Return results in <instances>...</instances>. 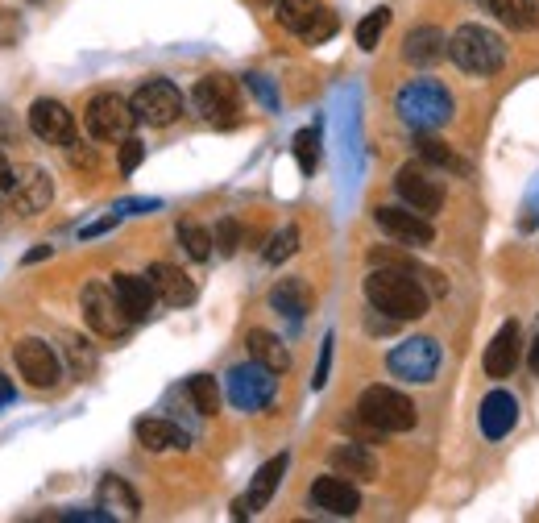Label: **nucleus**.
<instances>
[{"mask_svg": "<svg viewBox=\"0 0 539 523\" xmlns=\"http://www.w3.org/2000/svg\"><path fill=\"white\" fill-rule=\"evenodd\" d=\"M67 353H71V366H75V374L79 378H88L92 374V366H96V357H92V349H88V341H67Z\"/></svg>", "mask_w": 539, "mask_h": 523, "instance_id": "4c0bfd02", "label": "nucleus"}, {"mask_svg": "<svg viewBox=\"0 0 539 523\" xmlns=\"http://www.w3.org/2000/svg\"><path fill=\"white\" fill-rule=\"evenodd\" d=\"M133 113L137 121H146L154 129H166L183 117V92L170 84V79H146L137 92H133Z\"/></svg>", "mask_w": 539, "mask_h": 523, "instance_id": "9d476101", "label": "nucleus"}, {"mask_svg": "<svg viewBox=\"0 0 539 523\" xmlns=\"http://www.w3.org/2000/svg\"><path fill=\"white\" fill-rule=\"evenodd\" d=\"M30 129L34 137L50 146H71L75 142V117L67 113L63 100H34L30 104Z\"/></svg>", "mask_w": 539, "mask_h": 523, "instance_id": "2eb2a0df", "label": "nucleus"}, {"mask_svg": "<svg viewBox=\"0 0 539 523\" xmlns=\"http://www.w3.org/2000/svg\"><path fill=\"white\" fill-rule=\"evenodd\" d=\"M440 341L432 337H407L403 345H394L386 357V370L403 382H432L440 370Z\"/></svg>", "mask_w": 539, "mask_h": 523, "instance_id": "1a4fd4ad", "label": "nucleus"}, {"mask_svg": "<svg viewBox=\"0 0 539 523\" xmlns=\"http://www.w3.org/2000/svg\"><path fill=\"white\" fill-rule=\"evenodd\" d=\"M50 200H54L50 175L38 171V167H25V171L17 175V183H13V208H17L21 216H38V212H46Z\"/></svg>", "mask_w": 539, "mask_h": 523, "instance_id": "aec40b11", "label": "nucleus"}, {"mask_svg": "<svg viewBox=\"0 0 539 523\" xmlns=\"http://www.w3.org/2000/svg\"><path fill=\"white\" fill-rule=\"evenodd\" d=\"M527 366H531V374L539 378V337H535V345H531V357H527Z\"/></svg>", "mask_w": 539, "mask_h": 523, "instance_id": "de8ad7c7", "label": "nucleus"}, {"mask_svg": "<svg viewBox=\"0 0 539 523\" xmlns=\"http://www.w3.org/2000/svg\"><path fill=\"white\" fill-rule=\"evenodd\" d=\"M394 191L403 196L407 208H415L423 216H436L444 208V183L432 179V171L419 167V162H407V167L394 175Z\"/></svg>", "mask_w": 539, "mask_h": 523, "instance_id": "f8f14e48", "label": "nucleus"}, {"mask_svg": "<svg viewBox=\"0 0 539 523\" xmlns=\"http://www.w3.org/2000/svg\"><path fill=\"white\" fill-rule=\"evenodd\" d=\"M67 150H71V162H75V167H88V171L96 167V150H92V146H79V142H71Z\"/></svg>", "mask_w": 539, "mask_h": 523, "instance_id": "37998d69", "label": "nucleus"}, {"mask_svg": "<svg viewBox=\"0 0 539 523\" xmlns=\"http://www.w3.org/2000/svg\"><path fill=\"white\" fill-rule=\"evenodd\" d=\"M295 162H299L303 175H311L320 167V129H299L295 133Z\"/></svg>", "mask_w": 539, "mask_h": 523, "instance_id": "473e14b6", "label": "nucleus"}, {"mask_svg": "<svg viewBox=\"0 0 539 523\" xmlns=\"http://www.w3.org/2000/svg\"><path fill=\"white\" fill-rule=\"evenodd\" d=\"M146 279H150L154 295L162 299L166 308H187V304H195V283L187 279V274H183L179 266H170V262H154V266L146 270Z\"/></svg>", "mask_w": 539, "mask_h": 523, "instance_id": "a211bd4d", "label": "nucleus"}, {"mask_svg": "<svg viewBox=\"0 0 539 523\" xmlns=\"http://www.w3.org/2000/svg\"><path fill=\"white\" fill-rule=\"evenodd\" d=\"M295 250H299V229H295V225H287L282 233H274V241L266 245V262H270V266H278V262H287Z\"/></svg>", "mask_w": 539, "mask_h": 523, "instance_id": "f704fd0d", "label": "nucleus"}, {"mask_svg": "<svg viewBox=\"0 0 539 523\" xmlns=\"http://www.w3.org/2000/svg\"><path fill=\"white\" fill-rule=\"evenodd\" d=\"M448 54L465 75H494L506 63V42L494 30H486V25H461L448 38Z\"/></svg>", "mask_w": 539, "mask_h": 523, "instance_id": "7ed1b4c3", "label": "nucleus"}, {"mask_svg": "<svg viewBox=\"0 0 539 523\" xmlns=\"http://www.w3.org/2000/svg\"><path fill=\"white\" fill-rule=\"evenodd\" d=\"M191 104L216 129H233L241 121V92H237V79L229 75H204L191 88Z\"/></svg>", "mask_w": 539, "mask_h": 523, "instance_id": "39448f33", "label": "nucleus"}, {"mask_svg": "<svg viewBox=\"0 0 539 523\" xmlns=\"http://www.w3.org/2000/svg\"><path fill=\"white\" fill-rule=\"evenodd\" d=\"M141 158H146V146H141L137 137H125V142H121V154H117L121 175H133V171L141 167Z\"/></svg>", "mask_w": 539, "mask_h": 523, "instance_id": "58836bf2", "label": "nucleus"}, {"mask_svg": "<svg viewBox=\"0 0 539 523\" xmlns=\"http://www.w3.org/2000/svg\"><path fill=\"white\" fill-rule=\"evenodd\" d=\"M179 245L195 258V262H208L212 258V233L204 225H195V220H179Z\"/></svg>", "mask_w": 539, "mask_h": 523, "instance_id": "7c9ffc66", "label": "nucleus"}, {"mask_svg": "<svg viewBox=\"0 0 539 523\" xmlns=\"http://www.w3.org/2000/svg\"><path fill=\"white\" fill-rule=\"evenodd\" d=\"M245 345H249V357H253V362L270 366L274 374L291 370V353H287V345H282L274 333H266V328H253V333L245 337Z\"/></svg>", "mask_w": 539, "mask_h": 523, "instance_id": "bb28decb", "label": "nucleus"}, {"mask_svg": "<svg viewBox=\"0 0 539 523\" xmlns=\"http://www.w3.org/2000/svg\"><path fill=\"white\" fill-rule=\"evenodd\" d=\"M245 88H249L253 96H258V100L270 108V113H278V92L266 84V75H245Z\"/></svg>", "mask_w": 539, "mask_h": 523, "instance_id": "ea45409f", "label": "nucleus"}, {"mask_svg": "<svg viewBox=\"0 0 539 523\" xmlns=\"http://www.w3.org/2000/svg\"><path fill=\"white\" fill-rule=\"evenodd\" d=\"M515 366H519V320H506L494 333V341L486 345L481 370H486V378H510Z\"/></svg>", "mask_w": 539, "mask_h": 523, "instance_id": "f3484780", "label": "nucleus"}, {"mask_svg": "<svg viewBox=\"0 0 539 523\" xmlns=\"http://www.w3.org/2000/svg\"><path fill=\"white\" fill-rule=\"evenodd\" d=\"M212 241H216V250H220V258H233L237 250H241V225L233 216H224L220 225H216V233H212Z\"/></svg>", "mask_w": 539, "mask_h": 523, "instance_id": "c9c22d12", "label": "nucleus"}, {"mask_svg": "<svg viewBox=\"0 0 539 523\" xmlns=\"http://www.w3.org/2000/svg\"><path fill=\"white\" fill-rule=\"evenodd\" d=\"M307 499H311V507H316V511H328L336 519H349V515L361 511V490L345 474L316 478V482H311V490H307Z\"/></svg>", "mask_w": 539, "mask_h": 523, "instance_id": "4468645a", "label": "nucleus"}, {"mask_svg": "<svg viewBox=\"0 0 539 523\" xmlns=\"http://www.w3.org/2000/svg\"><path fill=\"white\" fill-rule=\"evenodd\" d=\"M17 183V171H13V162L5 158V150H0V191H13Z\"/></svg>", "mask_w": 539, "mask_h": 523, "instance_id": "a18cd8bd", "label": "nucleus"}, {"mask_svg": "<svg viewBox=\"0 0 539 523\" xmlns=\"http://www.w3.org/2000/svg\"><path fill=\"white\" fill-rule=\"evenodd\" d=\"M365 299H370L374 312H382L390 320H419V316H428L432 291L403 266H378L365 279Z\"/></svg>", "mask_w": 539, "mask_h": 523, "instance_id": "f257e3e1", "label": "nucleus"}, {"mask_svg": "<svg viewBox=\"0 0 539 523\" xmlns=\"http://www.w3.org/2000/svg\"><path fill=\"white\" fill-rule=\"evenodd\" d=\"M42 258H50V245H38V250H30V254H25V262H42Z\"/></svg>", "mask_w": 539, "mask_h": 523, "instance_id": "49530a36", "label": "nucleus"}, {"mask_svg": "<svg viewBox=\"0 0 539 523\" xmlns=\"http://www.w3.org/2000/svg\"><path fill=\"white\" fill-rule=\"evenodd\" d=\"M162 200H121L112 212H121V216H141V212H158Z\"/></svg>", "mask_w": 539, "mask_h": 523, "instance_id": "79ce46f5", "label": "nucleus"}, {"mask_svg": "<svg viewBox=\"0 0 539 523\" xmlns=\"http://www.w3.org/2000/svg\"><path fill=\"white\" fill-rule=\"evenodd\" d=\"M332 345H336V337L328 333V337H324V349H320V362H316V374H311V387H316V391H324V382H328V370H332Z\"/></svg>", "mask_w": 539, "mask_h": 523, "instance_id": "a19ab883", "label": "nucleus"}, {"mask_svg": "<svg viewBox=\"0 0 539 523\" xmlns=\"http://www.w3.org/2000/svg\"><path fill=\"white\" fill-rule=\"evenodd\" d=\"M187 395H191V403H195L200 416H216V411H220V387H216L212 374H195L187 382Z\"/></svg>", "mask_w": 539, "mask_h": 523, "instance_id": "2f4dec72", "label": "nucleus"}, {"mask_svg": "<svg viewBox=\"0 0 539 523\" xmlns=\"http://www.w3.org/2000/svg\"><path fill=\"white\" fill-rule=\"evenodd\" d=\"M282 474H287V453H278V457H270L258 474H253V482H249V494L245 499H237L233 503V515L237 519H249V515H258L270 499H274V490H278V482H282Z\"/></svg>", "mask_w": 539, "mask_h": 523, "instance_id": "dca6fc26", "label": "nucleus"}, {"mask_svg": "<svg viewBox=\"0 0 539 523\" xmlns=\"http://www.w3.org/2000/svg\"><path fill=\"white\" fill-rule=\"evenodd\" d=\"M357 416L374 432H411L415 428V403L394 387H365L357 399Z\"/></svg>", "mask_w": 539, "mask_h": 523, "instance_id": "20e7f679", "label": "nucleus"}, {"mask_svg": "<svg viewBox=\"0 0 539 523\" xmlns=\"http://www.w3.org/2000/svg\"><path fill=\"white\" fill-rule=\"evenodd\" d=\"M13 357H17V370H21V378L30 382V387H38V391L59 387V378H63V362H59V353H54L46 341L25 337V341H17Z\"/></svg>", "mask_w": 539, "mask_h": 523, "instance_id": "9b49d317", "label": "nucleus"}, {"mask_svg": "<svg viewBox=\"0 0 539 523\" xmlns=\"http://www.w3.org/2000/svg\"><path fill=\"white\" fill-rule=\"evenodd\" d=\"M332 470L357 478V482H374L378 478V457L370 453V445H357V440H345V445L332 449Z\"/></svg>", "mask_w": 539, "mask_h": 523, "instance_id": "b1692460", "label": "nucleus"}, {"mask_svg": "<svg viewBox=\"0 0 539 523\" xmlns=\"http://www.w3.org/2000/svg\"><path fill=\"white\" fill-rule=\"evenodd\" d=\"M394 108H399V117L415 133H436L452 121V108L457 104H452V92L440 84V79H411V84H403Z\"/></svg>", "mask_w": 539, "mask_h": 523, "instance_id": "f03ea898", "label": "nucleus"}, {"mask_svg": "<svg viewBox=\"0 0 539 523\" xmlns=\"http://www.w3.org/2000/svg\"><path fill=\"white\" fill-rule=\"evenodd\" d=\"M510 30H535L539 25V0H481Z\"/></svg>", "mask_w": 539, "mask_h": 523, "instance_id": "cd10ccee", "label": "nucleus"}, {"mask_svg": "<svg viewBox=\"0 0 539 523\" xmlns=\"http://www.w3.org/2000/svg\"><path fill=\"white\" fill-rule=\"evenodd\" d=\"M79 304H83V320H88V328L96 337H125L129 333V316H125V308H121V299H117V291H112V283H88L83 287V295H79Z\"/></svg>", "mask_w": 539, "mask_h": 523, "instance_id": "423d86ee", "label": "nucleus"}, {"mask_svg": "<svg viewBox=\"0 0 539 523\" xmlns=\"http://www.w3.org/2000/svg\"><path fill=\"white\" fill-rule=\"evenodd\" d=\"M121 220V212H112V216H104V220H96V225H88V229H79V237L83 241H92V237H100V233H108L112 225H117Z\"/></svg>", "mask_w": 539, "mask_h": 523, "instance_id": "c03bdc74", "label": "nucleus"}, {"mask_svg": "<svg viewBox=\"0 0 539 523\" xmlns=\"http://www.w3.org/2000/svg\"><path fill=\"white\" fill-rule=\"evenodd\" d=\"M374 220H378V229L386 237H394L399 245H415V250H423V245L436 241L432 216H423L415 208H374Z\"/></svg>", "mask_w": 539, "mask_h": 523, "instance_id": "ddd939ff", "label": "nucleus"}, {"mask_svg": "<svg viewBox=\"0 0 539 523\" xmlns=\"http://www.w3.org/2000/svg\"><path fill=\"white\" fill-rule=\"evenodd\" d=\"M83 125H88V133L96 137V142H125V137L133 133V125H137V113H133L129 100L112 96V92H100V96L88 100Z\"/></svg>", "mask_w": 539, "mask_h": 523, "instance_id": "0eeeda50", "label": "nucleus"}, {"mask_svg": "<svg viewBox=\"0 0 539 523\" xmlns=\"http://www.w3.org/2000/svg\"><path fill=\"white\" fill-rule=\"evenodd\" d=\"M112 291H117L121 308H125V316H129L133 324L150 320L154 299H158V295H154V287H150L146 274H112Z\"/></svg>", "mask_w": 539, "mask_h": 523, "instance_id": "6ab92c4d", "label": "nucleus"}, {"mask_svg": "<svg viewBox=\"0 0 539 523\" xmlns=\"http://www.w3.org/2000/svg\"><path fill=\"white\" fill-rule=\"evenodd\" d=\"M133 432H137V440H141V449H150V453H166V449H187V445H191V440H187V432H183L179 424L162 420V416H141V420L133 424Z\"/></svg>", "mask_w": 539, "mask_h": 523, "instance_id": "5701e85b", "label": "nucleus"}, {"mask_svg": "<svg viewBox=\"0 0 539 523\" xmlns=\"http://www.w3.org/2000/svg\"><path fill=\"white\" fill-rule=\"evenodd\" d=\"M477 424H481V436L486 440H502L510 428L519 424V399L510 391H490L486 403H481Z\"/></svg>", "mask_w": 539, "mask_h": 523, "instance_id": "412c9836", "label": "nucleus"}, {"mask_svg": "<svg viewBox=\"0 0 539 523\" xmlns=\"http://www.w3.org/2000/svg\"><path fill=\"white\" fill-rule=\"evenodd\" d=\"M224 382H229V399H233V407H241V411H262V407H270L274 395H278V378H274V370L262 366V362H253V357H249L245 366H233Z\"/></svg>", "mask_w": 539, "mask_h": 523, "instance_id": "6e6552de", "label": "nucleus"}, {"mask_svg": "<svg viewBox=\"0 0 539 523\" xmlns=\"http://www.w3.org/2000/svg\"><path fill=\"white\" fill-rule=\"evenodd\" d=\"M100 507L104 511H121V515H137L141 511V499L133 494V486L125 482V478H104L100 482Z\"/></svg>", "mask_w": 539, "mask_h": 523, "instance_id": "c85d7f7f", "label": "nucleus"}, {"mask_svg": "<svg viewBox=\"0 0 539 523\" xmlns=\"http://www.w3.org/2000/svg\"><path fill=\"white\" fill-rule=\"evenodd\" d=\"M332 34H336V13L324 5L316 17H311V25H307V30H303L299 38H303V42H311V46H320V42H328Z\"/></svg>", "mask_w": 539, "mask_h": 523, "instance_id": "e433bc0d", "label": "nucleus"}, {"mask_svg": "<svg viewBox=\"0 0 539 523\" xmlns=\"http://www.w3.org/2000/svg\"><path fill=\"white\" fill-rule=\"evenodd\" d=\"M9 399H13V391H9V382L0 378V403H9Z\"/></svg>", "mask_w": 539, "mask_h": 523, "instance_id": "09e8293b", "label": "nucleus"}, {"mask_svg": "<svg viewBox=\"0 0 539 523\" xmlns=\"http://www.w3.org/2000/svg\"><path fill=\"white\" fill-rule=\"evenodd\" d=\"M386 25H390V9H374L370 17L357 25V46H361V50H378V42H382V34H386Z\"/></svg>", "mask_w": 539, "mask_h": 523, "instance_id": "72a5a7b5", "label": "nucleus"}, {"mask_svg": "<svg viewBox=\"0 0 539 523\" xmlns=\"http://www.w3.org/2000/svg\"><path fill=\"white\" fill-rule=\"evenodd\" d=\"M320 9H324V0H278V25L291 34H303Z\"/></svg>", "mask_w": 539, "mask_h": 523, "instance_id": "c756f323", "label": "nucleus"}, {"mask_svg": "<svg viewBox=\"0 0 539 523\" xmlns=\"http://www.w3.org/2000/svg\"><path fill=\"white\" fill-rule=\"evenodd\" d=\"M415 150H419V158L428 162V167H440V171H448V175H469V171H473L457 150L444 146L440 137H432V133H415Z\"/></svg>", "mask_w": 539, "mask_h": 523, "instance_id": "a878e982", "label": "nucleus"}, {"mask_svg": "<svg viewBox=\"0 0 539 523\" xmlns=\"http://www.w3.org/2000/svg\"><path fill=\"white\" fill-rule=\"evenodd\" d=\"M403 59L411 67H436L440 59H448V38L436 25H415V30L403 38Z\"/></svg>", "mask_w": 539, "mask_h": 523, "instance_id": "4be33fe9", "label": "nucleus"}, {"mask_svg": "<svg viewBox=\"0 0 539 523\" xmlns=\"http://www.w3.org/2000/svg\"><path fill=\"white\" fill-rule=\"evenodd\" d=\"M270 308L291 320H303L311 312V287L303 279H278L270 287Z\"/></svg>", "mask_w": 539, "mask_h": 523, "instance_id": "393cba45", "label": "nucleus"}]
</instances>
